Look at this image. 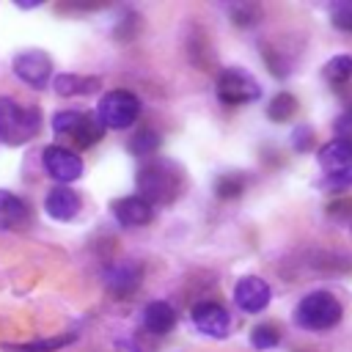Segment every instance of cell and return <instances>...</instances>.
I'll return each mask as SVG.
<instances>
[{"label":"cell","instance_id":"obj_13","mask_svg":"<svg viewBox=\"0 0 352 352\" xmlns=\"http://www.w3.org/2000/svg\"><path fill=\"white\" fill-rule=\"evenodd\" d=\"M44 209L52 220H72L80 212V195L69 187H52L44 198Z\"/></svg>","mask_w":352,"mask_h":352},{"label":"cell","instance_id":"obj_8","mask_svg":"<svg viewBox=\"0 0 352 352\" xmlns=\"http://www.w3.org/2000/svg\"><path fill=\"white\" fill-rule=\"evenodd\" d=\"M272 300V289L258 275H242L234 286V302L242 314H261Z\"/></svg>","mask_w":352,"mask_h":352},{"label":"cell","instance_id":"obj_15","mask_svg":"<svg viewBox=\"0 0 352 352\" xmlns=\"http://www.w3.org/2000/svg\"><path fill=\"white\" fill-rule=\"evenodd\" d=\"M102 85L99 77H82V74H58L52 80V88L55 94L60 96H74V94H91Z\"/></svg>","mask_w":352,"mask_h":352},{"label":"cell","instance_id":"obj_11","mask_svg":"<svg viewBox=\"0 0 352 352\" xmlns=\"http://www.w3.org/2000/svg\"><path fill=\"white\" fill-rule=\"evenodd\" d=\"M113 217L124 228H138V226L151 223V206L140 195H126V198H118L113 204Z\"/></svg>","mask_w":352,"mask_h":352},{"label":"cell","instance_id":"obj_25","mask_svg":"<svg viewBox=\"0 0 352 352\" xmlns=\"http://www.w3.org/2000/svg\"><path fill=\"white\" fill-rule=\"evenodd\" d=\"M82 118L80 110H60L52 116V129L60 132V135H72V129L77 126V121Z\"/></svg>","mask_w":352,"mask_h":352},{"label":"cell","instance_id":"obj_4","mask_svg":"<svg viewBox=\"0 0 352 352\" xmlns=\"http://www.w3.org/2000/svg\"><path fill=\"white\" fill-rule=\"evenodd\" d=\"M316 160L324 173V187H330V190L352 187V143L333 138L330 143H324L319 148Z\"/></svg>","mask_w":352,"mask_h":352},{"label":"cell","instance_id":"obj_7","mask_svg":"<svg viewBox=\"0 0 352 352\" xmlns=\"http://www.w3.org/2000/svg\"><path fill=\"white\" fill-rule=\"evenodd\" d=\"M41 165L63 187L69 182H74V179L82 176V160H80V154H74L72 148H63V146H47L41 151Z\"/></svg>","mask_w":352,"mask_h":352},{"label":"cell","instance_id":"obj_26","mask_svg":"<svg viewBox=\"0 0 352 352\" xmlns=\"http://www.w3.org/2000/svg\"><path fill=\"white\" fill-rule=\"evenodd\" d=\"M258 16H261L258 6H234V8H231V19H234V25H239V28H253V25L258 22Z\"/></svg>","mask_w":352,"mask_h":352},{"label":"cell","instance_id":"obj_18","mask_svg":"<svg viewBox=\"0 0 352 352\" xmlns=\"http://www.w3.org/2000/svg\"><path fill=\"white\" fill-rule=\"evenodd\" d=\"M102 135H104L102 124H99L96 118L85 116V113H82V118L77 121V126L72 129V138L77 140V146H94L96 140H102Z\"/></svg>","mask_w":352,"mask_h":352},{"label":"cell","instance_id":"obj_21","mask_svg":"<svg viewBox=\"0 0 352 352\" xmlns=\"http://www.w3.org/2000/svg\"><path fill=\"white\" fill-rule=\"evenodd\" d=\"M242 190H245V176H242V173H226V176H220V179L214 182V192H217V198H223V201L239 198Z\"/></svg>","mask_w":352,"mask_h":352},{"label":"cell","instance_id":"obj_17","mask_svg":"<svg viewBox=\"0 0 352 352\" xmlns=\"http://www.w3.org/2000/svg\"><path fill=\"white\" fill-rule=\"evenodd\" d=\"M297 107H300V104H297V99H294L292 94L280 91V94H275V96L267 102V118H270V121H275V124H283V121L294 118Z\"/></svg>","mask_w":352,"mask_h":352},{"label":"cell","instance_id":"obj_12","mask_svg":"<svg viewBox=\"0 0 352 352\" xmlns=\"http://www.w3.org/2000/svg\"><path fill=\"white\" fill-rule=\"evenodd\" d=\"M140 278H143V270H140V264H135V261H118V264H113L110 270H107V275H104V280H107V289L113 292V294H132L135 289H138V283H140Z\"/></svg>","mask_w":352,"mask_h":352},{"label":"cell","instance_id":"obj_6","mask_svg":"<svg viewBox=\"0 0 352 352\" xmlns=\"http://www.w3.org/2000/svg\"><path fill=\"white\" fill-rule=\"evenodd\" d=\"M217 99L228 107H239V104H250L261 96V88L256 82L253 74H248L245 69H223L217 74Z\"/></svg>","mask_w":352,"mask_h":352},{"label":"cell","instance_id":"obj_16","mask_svg":"<svg viewBox=\"0 0 352 352\" xmlns=\"http://www.w3.org/2000/svg\"><path fill=\"white\" fill-rule=\"evenodd\" d=\"M0 220L8 226H22L30 220V206L19 195L0 190Z\"/></svg>","mask_w":352,"mask_h":352},{"label":"cell","instance_id":"obj_24","mask_svg":"<svg viewBox=\"0 0 352 352\" xmlns=\"http://www.w3.org/2000/svg\"><path fill=\"white\" fill-rule=\"evenodd\" d=\"M330 22H333L338 30L352 33V0L330 3Z\"/></svg>","mask_w":352,"mask_h":352},{"label":"cell","instance_id":"obj_14","mask_svg":"<svg viewBox=\"0 0 352 352\" xmlns=\"http://www.w3.org/2000/svg\"><path fill=\"white\" fill-rule=\"evenodd\" d=\"M143 324H146V330L154 333V336H165V333H170L173 324H176V311H173V305L165 302V300H154V302H148L146 311H143Z\"/></svg>","mask_w":352,"mask_h":352},{"label":"cell","instance_id":"obj_27","mask_svg":"<svg viewBox=\"0 0 352 352\" xmlns=\"http://www.w3.org/2000/svg\"><path fill=\"white\" fill-rule=\"evenodd\" d=\"M336 132H338V140L352 143V107L344 110V113L336 118Z\"/></svg>","mask_w":352,"mask_h":352},{"label":"cell","instance_id":"obj_9","mask_svg":"<svg viewBox=\"0 0 352 352\" xmlns=\"http://www.w3.org/2000/svg\"><path fill=\"white\" fill-rule=\"evenodd\" d=\"M14 74L30 88H44L52 77V60L44 50H25L14 58Z\"/></svg>","mask_w":352,"mask_h":352},{"label":"cell","instance_id":"obj_1","mask_svg":"<svg viewBox=\"0 0 352 352\" xmlns=\"http://www.w3.org/2000/svg\"><path fill=\"white\" fill-rule=\"evenodd\" d=\"M182 190H184V170L173 160L154 157L138 170V192L148 206L170 204L182 195Z\"/></svg>","mask_w":352,"mask_h":352},{"label":"cell","instance_id":"obj_20","mask_svg":"<svg viewBox=\"0 0 352 352\" xmlns=\"http://www.w3.org/2000/svg\"><path fill=\"white\" fill-rule=\"evenodd\" d=\"M160 148V135L154 132V129H140V132H135L132 135V140H129V151L135 154V157H148V154H154Z\"/></svg>","mask_w":352,"mask_h":352},{"label":"cell","instance_id":"obj_23","mask_svg":"<svg viewBox=\"0 0 352 352\" xmlns=\"http://www.w3.org/2000/svg\"><path fill=\"white\" fill-rule=\"evenodd\" d=\"M74 341V336L69 333V336H55V338H44V341H30V344H19V346H14L16 352H55V349H60V346H66V344H72Z\"/></svg>","mask_w":352,"mask_h":352},{"label":"cell","instance_id":"obj_2","mask_svg":"<svg viewBox=\"0 0 352 352\" xmlns=\"http://www.w3.org/2000/svg\"><path fill=\"white\" fill-rule=\"evenodd\" d=\"M341 316H344L341 300L324 289L308 292L294 308V322L302 330H314V333H324V330L336 327L341 322Z\"/></svg>","mask_w":352,"mask_h":352},{"label":"cell","instance_id":"obj_22","mask_svg":"<svg viewBox=\"0 0 352 352\" xmlns=\"http://www.w3.org/2000/svg\"><path fill=\"white\" fill-rule=\"evenodd\" d=\"M250 344H253V349H261V352L275 349L280 344V333L275 324H256L250 330Z\"/></svg>","mask_w":352,"mask_h":352},{"label":"cell","instance_id":"obj_3","mask_svg":"<svg viewBox=\"0 0 352 352\" xmlns=\"http://www.w3.org/2000/svg\"><path fill=\"white\" fill-rule=\"evenodd\" d=\"M41 126L38 107H25L11 96H0V140L8 146H22L36 138Z\"/></svg>","mask_w":352,"mask_h":352},{"label":"cell","instance_id":"obj_5","mask_svg":"<svg viewBox=\"0 0 352 352\" xmlns=\"http://www.w3.org/2000/svg\"><path fill=\"white\" fill-rule=\"evenodd\" d=\"M140 116V99L132 91H107L96 104V121L102 129H126Z\"/></svg>","mask_w":352,"mask_h":352},{"label":"cell","instance_id":"obj_28","mask_svg":"<svg viewBox=\"0 0 352 352\" xmlns=\"http://www.w3.org/2000/svg\"><path fill=\"white\" fill-rule=\"evenodd\" d=\"M311 140H314L311 126H297V129L292 132V146H294L297 151H305V148L311 146Z\"/></svg>","mask_w":352,"mask_h":352},{"label":"cell","instance_id":"obj_19","mask_svg":"<svg viewBox=\"0 0 352 352\" xmlns=\"http://www.w3.org/2000/svg\"><path fill=\"white\" fill-rule=\"evenodd\" d=\"M324 77L336 85H344L346 80H352V55H336L324 63Z\"/></svg>","mask_w":352,"mask_h":352},{"label":"cell","instance_id":"obj_10","mask_svg":"<svg viewBox=\"0 0 352 352\" xmlns=\"http://www.w3.org/2000/svg\"><path fill=\"white\" fill-rule=\"evenodd\" d=\"M190 319H192L195 330L204 333V336H209V338H226L228 336V327H231L228 311L220 302H212V300L195 302L192 311H190Z\"/></svg>","mask_w":352,"mask_h":352}]
</instances>
